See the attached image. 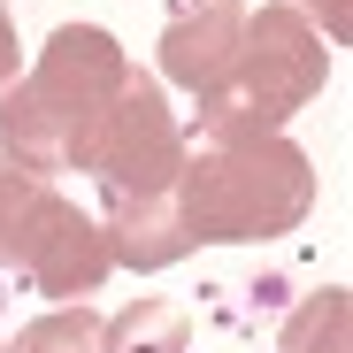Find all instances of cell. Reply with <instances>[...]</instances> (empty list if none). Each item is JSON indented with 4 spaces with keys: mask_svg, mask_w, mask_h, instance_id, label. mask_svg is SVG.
Segmentation results:
<instances>
[{
    "mask_svg": "<svg viewBox=\"0 0 353 353\" xmlns=\"http://www.w3.org/2000/svg\"><path fill=\"white\" fill-rule=\"evenodd\" d=\"M131 77V54L115 46V31L100 23H62L46 39V54L31 62V77H16L0 92V154L23 176H70L92 154V131L115 100V85Z\"/></svg>",
    "mask_w": 353,
    "mask_h": 353,
    "instance_id": "1",
    "label": "cell"
},
{
    "mask_svg": "<svg viewBox=\"0 0 353 353\" xmlns=\"http://www.w3.org/2000/svg\"><path fill=\"white\" fill-rule=\"evenodd\" d=\"M176 208H185L192 246H261L307 223L315 161L284 131L239 139V146H192L176 169Z\"/></svg>",
    "mask_w": 353,
    "mask_h": 353,
    "instance_id": "2",
    "label": "cell"
},
{
    "mask_svg": "<svg viewBox=\"0 0 353 353\" xmlns=\"http://www.w3.org/2000/svg\"><path fill=\"white\" fill-rule=\"evenodd\" d=\"M323 77H330V54L307 16H292L284 0L246 8L239 70L200 100V146H239V139L284 131L307 100H323Z\"/></svg>",
    "mask_w": 353,
    "mask_h": 353,
    "instance_id": "3",
    "label": "cell"
},
{
    "mask_svg": "<svg viewBox=\"0 0 353 353\" xmlns=\"http://www.w3.org/2000/svg\"><path fill=\"white\" fill-rule=\"evenodd\" d=\"M176 169H185V131H176L161 85L131 70L92 131L85 176H100V192H161V185H176Z\"/></svg>",
    "mask_w": 353,
    "mask_h": 353,
    "instance_id": "4",
    "label": "cell"
},
{
    "mask_svg": "<svg viewBox=\"0 0 353 353\" xmlns=\"http://www.w3.org/2000/svg\"><path fill=\"white\" fill-rule=\"evenodd\" d=\"M8 269H23L46 300H92V292L108 284V269H115V254H108V239H100V223L92 215H77L62 192H46L39 185V200H31V215H23V239H16V261Z\"/></svg>",
    "mask_w": 353,
    "mask_h": 353,
    "instance_id": "5",
    "label": "cell"
},
{
    "mask_svg": "<svg viewBox=\"0 0 353 353\" xmlns=\"http://www.w3.org/2000/svg\"><path fill=\"white\" fill-rule=\"evenodd\" d=\"M239 39H246V8L239 0H185L161 31V77L185 85L192 100H208L230 70H239Z\"/></svg>",
    "mask_w": 353,
    "mask_h": 353,
    "instance_id": "6",
    "label": "cell"
},
{
    "mask_svg": "<svg viewBox=\"0 0 353 353\" xmlns=\"http://www.w3.org/2000/svg\"><path fill=\"white\" fill-rule=\"evenodd\" d=\"M100 239L123 269H169L192 254V230H185V208H176V185L161 192H108L100 208Z\"/></svg>",
    "mask_w": 353,
    "mask_h": 353,
    "instance_id": "7",
    "label": "cell"
},
{
    "mask_svg": "<svg viewBox=\"0 0 353 353\" xmlns=\"http://www.w3.org/2000/svg\"><path fill=\"white\" fill-rule=\"evenodd\" d=\"M192 307L185 300H131L115 323H100V353H185Z\"/></svg>",
    "mask_w": 353,
    "mask_h": 353,
    "instance_id": "8",
    "label": "cell"
},
{
    "mask_svg": "<svg viewBox=\"0 0 353 353\" xmlns=\"http://www.w3.org/2000/svg\"><path fill=\"white\" fill-rule=\"evenodd\" d=\"M276 353H353V300H345L338 284L307 292V300L284 315V330H276Z\"/></svg>",
    "mask_w": 353,
    "mask_h": 353,
    "instance_id": "9",
    "label": "cell"
},
{
    "mask_svg": "<svg viewBox=\"0 0 353 353\" xmlns=\"http://www.w3.org/2000/svg\"><path fill=\"white\" fill-rule=\"evenodd\" d=\"M0 353H100V315L77 300V307H54L39 323L16 330V345H0Z\"/></svg>",
    "mask_w": 353,
    "mask_h": 353,
    "instance_id": "10",
    "label": "cell"
},
{
    "mask_svg": "<svg viewBox=\"0 0 353 353\" xmlns=\"http://www.w3.org/2000/svg\"><path fill=\"white\" fill-rule=\"evenodd\" d=\"M31 200H39V176H23L16 161H0V269L16 261V239H23Z\"/></svg>",
    "mask_w": 353,
    "mask_h": 353,
    "instance_id": "11",
    "label": "cell"
},
{
    "mask_svg": "<svg viewBox=\"0 0 353 353\" xmlns=\"http://www.w3.org/2000/svg\"><path fill=\"white\" fill-rule=\"evenodd\" d=\"M292 16H307V23H323L315 39H330V46H345V31H353V0H284Z\"/></svg>",
    "mask_w": 353,
    "mask_h": 353,
    "instance_id": "12",
    "label": "cell"
},
{
    "mask_svg": "<svg viewBox=\"0 0 353 353\" xmlns=\"http://www.w3.org/2000/svg\"><path fill=\"white\" fill-rule=\"evenodd\" d=\"M16 54H23V46H16V16L0 8V92L16 85Z\"/></svg>",
    "mask_w": 353,
    "mask_h": 353,
    "instance_id": "13",
    "label": "cell"
}]
</instances>
